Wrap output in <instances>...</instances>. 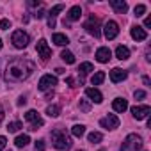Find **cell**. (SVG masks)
<instances>
[{
    "instance_id": "11",
    "label": "cell",
    "mask_w": 151,
    "mask_h": 151,
    "mask_svg": "<svg viewBox=\"0 0 151 151\" xmlns=\"http://www.w3.org/2000/svg\"><path fill=\"white\" fill-rule=\"evenodd\" d=\"M36 50H37V55H39L43 60H46V59L52 55V48L48 46V43H46L45 39H39V41H37V45H36Z\"/></svg>"
},
{
    "instance_id": "42",
    "label": "cell",
    "mask_w": 151,
    "mask_h": 151,
    "mask_svg": "<svg viewBox=\"0 0 151 151\" xmlns=\"http://www.w3.org/2000/svg\"><path fill=\"white\" fill-rule=\"evenodd\" d=\"M142 82H144L146 86H149V78H147V77H144V78H142Z\"/></svg>"
},
{
    "instance_id": "1",
    "label": "cell",
    "mask_w": 151,
    "mask_h": 151,
    "mask_svg": "<svg viewBox=\"0 0 151 151\" xmlns=\"http://www.w3.org/2000/svg\"><path fill=\"white\" fill-rule=\"evenodd\" d=\"M34 68H36L34 62L29 59H22V57L13 59L6 68V80L7 82H23L32 75Z\"/></svg>"
},
{
    "instance_id": "2",
    "label": "cell",
    "mask_w": 151,
    "mask_h": 151,
    "mask_svg": "<svg viewBox=\"0 0 151 151\" xmlns=\"http://www.w3.org/2000/svg\"><path fill=\"white\" fill-rule=\"evenodd\" d=\"M50 137H52V144H53V147L55 149H60V151H64V149H69L71 147V137L66 133V130H62V128H55V130H52V133H50Z\"/></svg>"
},
{
    "instance_id": "13",
    "label": "cell",
    "mask_w": 151,
    "mask_h": 151,
    "mask_svg": "<svg viewBox=\"0 0 151 151\" xmlns=\"http://www.w3.org/2000/svg\"><path fill=\"white\" fill-rule=\"evenodd\" d=\"M62 9H64L62 4H57V6H53V7L50 9V13H48V27H50V29L55 27V16H57Z\"/></svg>"
},
{
    "instance_id": "25",
    "label": "cell",
    "mask_w": 151,
    "mask_h": 151,
    "mask_svg": "<svg viewBox=\"0 0 151 151\" xmlns=\"http://www.w3.org/2000/svg\"><path fill=\"white\" fill-rule=\"evenodd\" d=\"M71 133H73V137H82L86 133V126L84 124H75L71 128Z\"/></svg>"
},
{
    "instance_id": "37",
    "label": "cell",
    "mask_w": 151,
    "mask_h": 151,
    "mask_svg": "<svg viewBox=\"0 0 151 151\" xmlns=\"http://www.w3.org/2000/svg\"><path fill=\"white\" fill-rule=\"evenodd\" d=\"M144 27H146V29H149V27H151V16H147V18H146V22H144ZM144 27H142V29H144Z\"/></svg>"
},
{
    "instance_id": "34",
    "label": "cell",
    "mask_w": 151,
    "mask_h": 151,
    "mask_svg": "<svg viewBox=\"0 0 151 151\" xmlns=\"http://www.w3.org/2000/svg\"><path fill=\"white\" fill-rule=\"evenodd\" d=\"M133 96H135V100H144L146 98V91H135Z\"/></svg>"
},
{
    "instance_id": "21",
    "label": "cell",
    "mask_w": 151,
    "mask_h": 151,
    "mask_svg": "<svg viewBox=\"0 0 151 151\" xmlns=\"http://www.w3.org/2000/svg\"><path fill=\"white\" fill-rule=\"evenodd\" d=\"M116 57L119 59V60H126L128 57H130V50H128V46H117L116 48Z\"/></svg>"
},
{
    "instance_id": "43",
    "label": "cell",
    "mask_w": 151,
    "mask_h": 151,
    "mask_svg": "<svg viewBox=\"0 0 151 151\" xmlns=\"http://www.w3.org/2000/svg\"><path fill=\"white\" fill-rule=\"evenodd\" d=\"M0 50H2V39H0Z\"/></svg>"
},
{
    "instance_id": "12",
    "label": "cell",
    "mask_w": 151,
    "mask_h": 151,
    "mask_svg": "<svg viewBox=\"0 0 151 151\" xmlns=\"http://www.w3.org/2000/svg\"><path fill=\"white\" fill-rule=\"evenodd\" d=\"M96 60L98 62H101V64H105V62H109L110 60V57H112V52L107 48V46H101V48H98L96 50Z\"/></svg>"
},
{
    "instance_id": "35",
    "label": "cell",
    "mask_w": 151,
    "mask_h": 151,
    "mask_svg": "<svg viewBox=\"0 0 151 151\" xmlns=\"http://www.w3.org/2000/svg\"><path fill=\"white\" fill-rule=\"evenodd\" d=\"M6 146H7V139H6L4 135H0V151H4Z\"/></svg>"
},
{
    "instance_id": "24",
    "label": "cell",
    "mask_w": 151,
    "mask_h": 151,
    "mask_svg": "<svg viewBox=\"0 0 151 151\" xmlns=\"http://www.w3.org/2000/svg\"><path fill=\"white\" fill-rule=\"evenodd\" d=\"M29 142H30V137H29V135H18V137L14 139L16 147H25Z\"/></svg>"
},
{
    "instance_id": "20",
    "label": "cell",
    "mask_w": 151,
    "mask_h": 151,
    "mask_svg": "<svg viewBox=\"0 0 151 151\" xmlns=\"http://www.w3.org/2000/svg\"><path fill=\"white\" fill-rule=\"evenodd\" d=\"M80 16H82V9H80V6H73V7L69 9V13H68V18H69L71 22L80 20Z\"/></svg>"
},
{
    "instance_id": "5",
    "label": "cell",
    "mask_w": 151,
    "mask_h": 151,
    "mask_svg": "<svg viewBox=\"0 0 151 151\" xmlns=\"http://www.w3.org/2000/svg\"><path fill=\"white\" fill-rule=\"evenodd\" d=\"M53 86H57V78L53 77V75H43V77L39 78L37 89H39V91H48V89H52Z\"/></svg>"
},
{
    "instance_id": "29",
    "label": "cell",
    "mask_w": 151,
    "mask_h": 151,
    "mask_svg": "<svg viewBox=\"0 0 151 151\" xmlns=\"http://www.w3.org/2000/svg\"><path fill=\"white\" fill-rule=\"evenodd\" d=\"M20 128H23V124H22L20 121H13V123H9V124H7V132H11V133L18 132Z\"/></svg>"
},
{
    "instance_id": "23",
    "label": "cell",
    "mask_w": 151,
    "mask_h": 151,
    "mask_svg": "<svg viewBox=\"0 0 151 151\" xmlns=\"http://www.w3.org/2000/svg\"><path fill=\"white\" fill-rule=\"evenodd\" d=\"M103 80H105V73H103V71H96L93 77H91V84H93V86H100Z\"/></svg>"
},
{
    "instance_id": "7",
    "label": "cell",
    "mask_w": 151,
    "mask_h": 151,
    "mask_svg": "<svg viewBox=\"0 0 151 151\" xmlns=\"http://www.w3.org/2000/svg\"><path fill=\"white\" fill-rule=\"evenodd\" d=\"M84 29H86L89 34H93L94 37H100V20H98V18L91 16V18L84 23Z\"/></svg>"
},
{
    "instance_id": "9",
    "label": "cell",
    "mask_w": 151,
    "mask_h": 151,
    "mask_svg": "<svg viewBox=\"0 0 151 151\" xmlns=\"http://www.w3.org/2000/svg\"><path fill=\"white\" fill-rule=\"evenodd\" d=\"M149 114H151V109H149L147 105H135V107H132V116H133L137 121L146 119Z\"/></svg>"
},
{
    "instance_id": "33",
    "label": "cell",
    "mask_w": 151,
    "mask_h": 151,
    "mask_svg": "<svg viewBox=\"0 0 151 151\" xmlns=\"http://www.w3.org/2000/svg\"><path fill=\"white\" fill-rule=\"evenodd\" d=\"M9 27H11V22H9V20H6V18L0 20V29H2V30H7Z\"/></svg>"
},
{
    "instance_id": "22",
    "label": "cell",
    "mask_w": 151,
    "mask_h": 151,
    "mask_svg": "<svg viewBox=\"0 0 151 151\" xmlns=\"http://www.w3.org/2000/svg\"><path fill=\"white\" fill-rule=\"evenodd\" d=\"M78 71H80L82 77H86V75H89L91 71H94V66H93L91 62H82L80 68H78Z\"/></svg>"
},
{
    "instance_id": "31",
    "label": "cell",
    "mask_w": 151,
    "mask_h": 151,
    "mask_svg": "<svg viewBox=\"0 0 151 151\" xmlns=\"http://www.w3.org/2000/svg\"><path fill=\"white\" fill-rule=\"evenodd\" d=\"M45 149H46L45 140H36V144H34V151H45Z\"/></svg>"
},
{
    "instance_id": "26",
    "label": "cell",
    "mask_w": 151,
    "mask_h": 151,
    "mask_svg": "<svg viewBox=\"0 0 151 151\" xmlns=\"http://www.w3.org/2000/svg\"><path fill=\"white\" fill-rule=\"evenodd\" d=\"M60 59H62L66 64H73V62H75V55H73L69 50H64V52L60 53Z\"/></svg>"
},
{
    "instance_id": "17",
    "label": "cell",
    "mask_w": 151,
    "mask_h": 151,
    "mask_svg": "<svg viewBox=\"0 0 151 151\" xmlns=\"http://www.w3.org/2000/svg\"><path fill=\"white\" fill-rule=\"evenodd\" d=\"M110 6L114 7V11H117L119 14H124L128 11V4L123 2V0H110Z\"/></svg>"
},
{
    "instance_id": "32",
    "label": "cell",
    "mask_w": 151,
    "mask_h": 151,
    "mask_svg": "<svg viewBox=\"0 0 151 151\" xmlns=\"http://www.w3.org/2000/svg\"><path fill=\"white\" fill-rule=\"evenodd\" d=\"M80 109H82L84 112H89V110H91V103H89L87 100H80Z\"/></svg>"
},
{
    "instance_id": "18",
    "label": "cell",
    "mask_w": 151,
    "mask_h": 151,
    "mask_svg": "<svg viewBox=\"0 0 151 151\" xmlns=\"http://www.w3.org/2000/svg\"><path fill=\"white\" fill-rule=\"evenodd\" d=\"M112 109H114L116 112H124V110L128 109V101H126L124 98H116V100L112 101Z\"/></svg>"
},
{
    "instance_id": "44",
    "label": "cell",
    "mask_w": 151,
    "mask_h": 151,
    "mask_svg": "<svg viewBox=\"0 0 151 151\" xmlns=\"http://www.w3.org/2000/svg\"><path fill=\"white\" fill-rule=\"evenodd\" d=\"M78 151H84V149H78Z\"/></svg>"
},
{
    "instance_id": "4",
    "label": "cell",
    "mask_w": 151,
    "mask_h": 151,
    "mask_svg": "<svg viewBox=\"0 0 151 151\" xmlns=\"http://www.w3.org/2000/svg\"><path fill=\"white\" fill-rule=\"evenodd\" d=\"M11 41H13V45H14L16 48L23 50V48H27V46H29L30 37H29V34H27L25 30H14V32H13V36H11Z\"/></svg>"
},
{
    "instance_id": "14",
    "label": "cell",
    "mask_w": 151,
    "mask_h": 151,
    "mask_svg": "<svg viewBox=\"0 0 151 151\" xmlns=\"http://www.w3.org/2000/svg\"><path fill=\"white\" fill-rule=\"evenodd\" d=\"M130 34H132V37H133L135 41H146V39H147V32H146L142 27H139V25L132 27Z\"/></svg>"
},
{
    "instance_id": "39",
    "label": "cell",
    "mask_w": 151,
    "mask_h": 151,
    "mask_svg": "<svg viewBox=\"0 0 151 151\" xmlns=\"http://www.w3.org/2000/svg\"><path fill=\"white\" fill-rule=\"evenodd\" d=\"M66 82H68V86H71V87H75V80H73V78H68Z\"/></svg>"
},
{
    "instance_id": "3",
    "label": "cell",
    "mask_w": 151,
    "mask_h": 151,
    "mask_svg": "<svg viewBox=\"0 0 151 151\" xmlns=\"http://www.w3.org/2000/svg\"><path fill=\"white\" fill-rule=\"evenodd\" d=\"M140 149H142V139L137 133H130L121 144V151H140Z\"/></svg>"
},
{
    "instance_id": "45",
    "label": "cell",
    "mask_w": 151,
    "mask_h": 151,
    "mask_svg": "<svg viewBox=\"0 0 151 151\" xmlns=\"http://www.w3.org/2000/svg\"><path fill=\"white\" fill-rule=\"evenodd\" d=\"M9 151H11V149H9Z\"/></svg>"
},
{
    "instance_id": "28",
    "label": "cell",
    "mask_w": 151,
    "mask_h": 151,
    "mask_svg": "<svg viewBox=\"0 0 151 151\" xmlns=\"http://www.w3.org/2000/svg\"><path fill=\"white\" fill-rule=\"evenodd\" d=\"M87 139H89V142H91V144H98V142H101V140H103V135H101L100 132H93V133H89V137H87Z\"/></svg>"
},
{
    "instance_id": "19",
    "label": "cell",
    "mask_w": 151,
    "mask_h": 151,
    "mask_svg": "<svg viewBox=\"0 0 151 151\" xmlns=\"http://www.w3.org/2000/svg\"><path fill=\"white\" fill-rule=\"evenodd\" d=\"M52 41H53L57 46H68V45H69V39H68V36H64V34H53V36H52Z\"/></svg>"
},
{
    "instance_id": "6",
    "label": "cell",
    "mask_w": 151,
    "mask_h": 151,
    "mask_svg": "<svg viewBox=\"0 0 151 151\" xmlns=\"http://www.w3.org/2000/svg\"><path fill=\"white\" fill-rule=\"evenodd\" d=\"M25 119L30 123V130H37V126H43V124H45L43 117H41L36 110H29V112L25 114Z\"/></svg>"
},
{
    "instance_id": "36",
    "label": "cell",
    "mask_w": 151,
    "mask_h": 151,
    "mask_svg": "<svg viewBox=\"0 0 151 151\" xmlns=\"http://www.w3.org/2000/svg\"><path fill=\"white\" fill-rule=\"evenodd\" d=\"M34 16H36V18H37V20H39V18H43V16H45V9H43V7H41V9H39V11H36V14H34Z\"/></svg>"
},
{
    "instance_id": "27",
    "label": "cell",
    "mask_w": 151,
    "mask_h": 151,
    "mask_svg": "<svg viewBox=\"0 0 151 151\" xmlns=\"http://www.w3.org/2000/svg\"><path fill=\"white\" fill-rule=\"evenodd\" d=\"M46 114H48L50 117H59V114H60V107H59V105H48Z\"/></svg>"
},
{
    "instance_id": "41",
    "label": "cell",
    "mask_w": 151,
    "mask_h": 151,
    "mask_svg": "<svg viewBox=\"0 0 151 151\" xmlns=\"http://www.w3.org/2000/svg\"><path fill=\"white\" fill-rule=\"evenodd\" d=\"M55 73H57V75H62V73H66V71H64L62 68H57V69H55Z\"/></svg>"
},
{
    "instance_id": "40",
    "label": "cell",
    "mask_w": 151,
    "mask_h": 151,
    "mask_svg": "<svg viewBox=\"0 0 151 151\" xmlns=\"http://www.w3.org/2000/svg\"><path fill=\"white\" fill-rule=\"evenodd\" d=\"M25 103H27V100H25V98H23V96H22V98H20V100H18V105H25Z\"/></svg>"
},
{
    "instance_id": "10",
    "label": "cell",
    "mask_w": 151,
    "mask_h": 151,
    "mask_svg": "<svg viewBox=\"0 0 151 151\" xmlns=\"http://www.w3.org/2000/svg\"><path fill=\"white\" fill-rule=\"evenodd\" d=\"M100 124H101V128H105V130H116V128L119 126V117L114 116V114H109L107 117H103V119L100 121Z\"/></svg>"
},
{
    "instance_id": "38",
    "label": "cell",
    "mask_w": 151,
    "mask_h": 151,
    "mask_svg": "<svg viewBox=\"0 0 151 151\" xmlns=\"http://www.w3.org/2000/svg\"><path fill=\"white\" fill-rule=\"evenodd\" d=\"M4 117H6V112H4V109H2V105H0V123L4 121Z\"/></svg>"
},
{
    "instance_id": "8",
    "label": "cell",
    "mask_w": 151,
    "mask_h": 151,
    "mask_svg": "<svg viewBox=\"0 0 151 151\" xmlns=\"http://www.w3.org/2000/svg\"><path fill=\"white\" fill-rule=\"evenodd\" d=\"M103 34H105L107 39H114V37H117V34H119V25H117L116 22L109 20V22L105 23V27H103Z\"/></svg>"
},
{
    "instance_id": "15",
    "label": "cell",
    "mask_w": 151,
    "mask_h": 151,
    "mask_svg": "<svg viewBox=\"0 0 151 151\" xmlns=\"http://www.w3.org/2000/svg\"><path fill=\"white\" fill-rule=\"evenodd\" d=\"M126 71L124 69H121V68H114L112 71H110V80L114 82V84H117V82H123L124 78H126Z\"/></svg>"
},
{
    "instance_id": "30",
    "label": "cell",
    "mask_w": 151,
    "mask_h": 151,
    "mask_svg": "<svg viewBox=\"0 0 151 151\" xmlns=\"http://www.w3.org/2000/svg\"><path fill=\"white\" fill-rule=\"evenodd\" d=\"M133 13H135V16H137V18H139V16H142V14L146 13V6H144V4H139V6H135Z\"/></svg>"
},
{
    "instance_id": "16",
    "label": "cell",
    "mask_w": 151,
    "mask_h": 151,
    "mask_svg": "<svg viewBox=\"0 0 151 151\" xmlns=\"http://www.w3.org/2000/svg\"><path fill=\"white\" fill-rule=\"evenodd\" d=\"M86 96H87L91 101H94V103H101V101H103V94H101L98 89H94V87L86 89Z\"/></svg>"
}]
</instances>
